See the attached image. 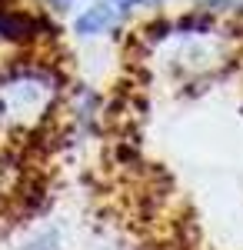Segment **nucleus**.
<instances>
[{
    "mask_svg": "<svg viewBox=\"0 0 243 250\" xmlns=\"http://www.w3.org/2000/svg\"><path fill=\"white\" fill-rule=\"evenodd\" d=\"M120 17V10L113 7V0L107 3H100V7H90L87 14H80L77 17V34H83V37H94V34H103L107 27H113Z\"/></svg>",
    "mask_w": 243,
    "mask_h": 250,
    "instance_id": "1",
    "label": "nucleus"
},
{
    "mask_svg": "<svg viewBox=\"0 0 243 250\" xmlns=\"http://www.w3.org/2000/svg\"><path fill=\"white\" fill-rule=\"evenodd\" d=\"M140 3H153V0H113V7L123 14V10H130V7H140Z\"/></svg>",
    "mask_w": 243,
    "mask_h": 250,
    "instance_id": "2",
    "label": "nucleus"
}]
</instances>
